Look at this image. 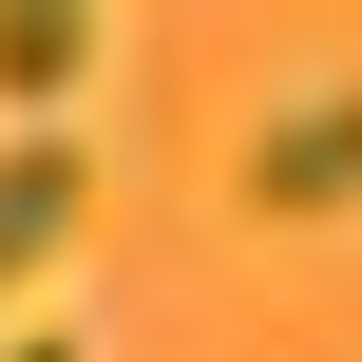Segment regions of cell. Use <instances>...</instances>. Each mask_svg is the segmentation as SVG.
Returning a JSON list of instances; mask_svg holds the SVG:
<instances>
[{
  "label": "cell",
  "instance_id": "7a4b0ae2",
  "mask_svg": "<svg viewBox=\"0 0 362 362\" xmlns=\"http://www.w3.org/2000/svg\"><path fill=\"white\" fill-rule=\"evenodd\" d=\"M57 248H76V153H57V134H19V153H0V305H19Z\"/></svg>",
  "mask_w": 362,
  "mask_h": 362
},
{
  "label": "cell",
  "instance_id": "3957f363",
  "mask_svg": "<svg viewBox=\"0 0 362 362\" xmlns=\"http://www.w3.org/2000/svg\"><path fill=\"white\" fill-rule=\"evenodd\" d=\"M95 76V0H0V115H57Z\"/></svg>",
  "mask_w": 362,
  "mask_h": 362
},
{
  "label": "cell",
  "instance_id": "277c9868",
  "mask_svg": "<svg viewBox=\"0 0 362 362\" xmlns=\"http://www.w3.org/2000/svg\"><path fill=\"white\" fill-rule=\"evenodd\" d=\"M0 362H76V344H57V325H19V344H0Z\"/></svg>",
  "mask_w": 362,
  "mask_h": 362
},
{
  "label": "cell",
  "instance_id": "6da1fadb",
  "mask_svg": "<svg viewBox=\"0 0 362 362\" xmlns=\"http://www.w3.org/2000/svg\"><path fill=\"white\" fill-rule=\"evenodd\" d=\"M248 210H267V229H305V210H362V76L286 95V115L248 134Z\"/></svg>",
  "mask_w": 362,
  "mask_h": 362
}]
</instances>
